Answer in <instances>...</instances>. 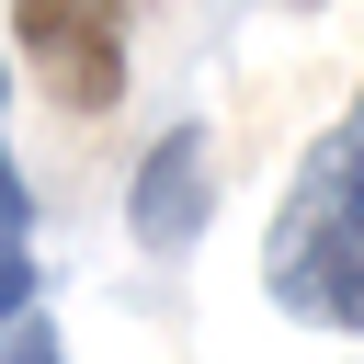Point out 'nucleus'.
<instances>
[{"mask_svg": "<svg viewBox=\"0 0 364 364\" xmlns=\"http://www.w3.org/2000/svg\"><path fill=\"white\" fill-rule=\"evenodd\" d=\"M296 11H318V0H296Z\"/></svg>", "mask_w": 364, "mask_h": 364, "instance_id": "obj_6", "label": "nucleus"}, {"mask_svg": "<svg viewBox=\"0 0 364 364\" xmlns=\"http://www.w3.org/2000/svg\"><path fill=\"white\" fill-rule=\"evenodd\" d=\"M11 34H23L34 80H46L68 114H114V102H125V34H114V0H11Z\"/></svg>", "mask_w": 364, "mask_h": 364, "instance_id": "obj_2", "label": "nucleus"}, {"mask_svg": "<svg viewBox=\"0 0 364 364\" xmlns=\"http://www.w3.org/2000/svg\"><path fill=\"white\" fill-rule=\"evenodd\" d=\"M262 296L307 330H364V91L296 159L273 239H262Z\"/></svg>", "mask_w": 364, "mask_h": 364, "instance_id": "obj_1", "label": "nucleus"}, {"mask_svg": "<svg viewBox=\"0 0 364 364\" xmlns=\"http://www.w3.org/2000/svg\"><path fill=\"white\" fill-rule=\"evenodd\" d=\"M0 307H34V216H23V171L0 136Z\"/></svg>", "mask_w": 364, "mask_h": 364, "instance_id": "obj_4", "label": "nucleus"}, {"mask_svg": "<svg viewBox=\"0 0 364 364\" xmlns=\"http://www.w3.org/2000/svg\"><path fill=\"white\" fill-rule=\"evenodd\" d=\"M205 171H216L205 125H171V136L136 159V193H125L136 250H193V239H205Z\"/></svg>", "mask_w": 364, "mask_h": 364, "instance_id": "obj_3", "label": "nucleus"}, {"mask_svg": "<svg viewBox=\"0 0 364 364\" xmlns=\"http://www.w3.org/2000/svg\"><path fill=\"white\" fill-rule=\"evenodd\" d=\"M0 364H57V330H46V307H0Z\"/></svg>", "mask_w": 364, "mask_h": 364, "instance_id": "obj_5", "label": "nucleus"}]
</instances>
